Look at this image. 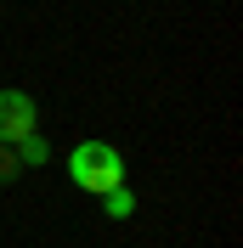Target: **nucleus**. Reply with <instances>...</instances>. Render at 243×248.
I'll return each mask as SVG.
<instances>
[{
	"mask_svg": "<svg viewBox=\"0 0 243 248\" xmlns=\"http://www.w3.org/2000/svg\"><path fill=\"white\" fill-rule=\"evenodd\" d=\"M46 158H51V147H46V141H40V130H34V136H23V141H17V164H29V170H40Z\"/></svg>",
	"mask_w": 243,
	"mask_h": 248,
	"instance_id": "3",
	"label": "nucleus"
},
{
	"mask_svg": "<svg viewBox=\"0 0 243 248\" xmlns=\"http://www.w3.org/2000/svg\"><path fill=\"white\" fill-rule=\"evenodd\" d=\"M17 175H23V164H17V147H0V186H12Z\"/></svg>",
	"mask_w": 243,
	"mask_h": 248,
	"instance_id": "5",
	"label": "nucleus"
},
{
	"mask_svg": "<svg viewBox=\"0 0 243 248\" xmlns=\"http://www.w3.org/2000/svg\"><path fill=\"white\" fill-rule=\"evenodd\" d=\"M40 108H34L29 91H0V147H17L23 136H34Z\"/></svg>",
	"mask_w": 243,
	"mask_h": 248,
	"instance_id": "2",
	"label": "nucleus"
},
{
	"mask_svg": "<svg viewBox=\"0 0 243 248\" xmlns=\"http://www.w3.org/2000/svg\"><path fill=\"white\" fill-rule=\"evenodd\" d=\"M102 209H107V215H113V220H124V215H130V209H136V198H130V192H124V186H119V192H107V198H102Z\"/></svg>",
	"mask_w": 243,
	"mask_h": 248,
	"instance_id": "4",
	"label": "nucleus"
},
{
	"mask_svg": "<svg viewBox=\"0 0 243 248\" xmlns=\"http://www.w3.org/2000/svg\"><path fill=\"white\" fill-rule=\"evenodd\" d=\"M68 181L107 198V192H119L124 186V158L119 147H107V141H79L74 153H68Z\"/></svg>",
	"mask_w": 243,
	"mask_h": 248,
	"instance_id": "1",
	"label": "nucleus"
}]
</instances>
